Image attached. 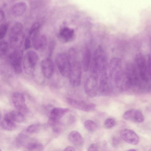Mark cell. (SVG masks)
Masks as SVG:
<instances>
[{
	"label": "cell",
	"instance_id": "obj_25",
	"mask_svg": "<svg viewBox=\"0 0 151 151\" xmlns=\"http://www.w3.org/2000/svg\"><path fill=\"white\" fill-rule=\"evenodd\" d=\"M40 28V25L37 22L34 23L31 27L29 31V35L32 39L39 35V31Z\"/></svg>",
	"mask_w": 151,
	"mask_h": 151
},
{
	"label": "cell",
	"instance_id": "obj_15",
	"mask_svg": "<svg viewBox=\"0 0 151 151\" xmlns=\"http://www.w3.org/2000/svg\"><path fill=\"white\" fill-rule=\"evenodd\" d=\"M121 138L127 143L132 145H136L139 138L137 134L133 130L128 129H122L120 133Z\"/></svg>",
	"mask_w": 151,
	"mask_h": 151
},
{
	"label": "cell",
	"instance_id": "obj_30",
	"mask_svg": "<svg viewBox=\"0 0 151 151\" xmlns=\"http://www.w3.org/2000/svg\"><path fill=\"white\" fill-rule=\"evenodd\" d=\"M116 124L115 120L112 118L106 119L104 122V127L107 129L111 128L114 127Z\"/></svg>",
	"mask_w": 151,
	"mask_h": 151
},
{
	"label": "cell",
	"instance_id": "obj_24",
	"mask_svg": "<svg viewBox=\"0 0 151 151\" xmlns=\"http://www.w3.org/2000/svg\"><path fill=\"white\" fill-rule=\"evenodd\" d=\"M8 114L13 121L18 123L22 122L25 119L23 113L18 110H13Z\"/></svg>",
	"mask_w": 151,
	"mask_h": 151
},
{
	"label": "cell",
	"instance_id": "obj_29",
	"mask_svg": "<svg viewBox=\"0 0 151 151\" xmlns=\"http://www.w3.org/2000/svg\"><path fill=\"white\" fill-rule=\"evenodd\" d=\"M8 50L7 43L5 41H0V57L4 56Z\"/></svg>",
	"mask_w": 151,
	"mask_h": 151
},
{
	"label": "cell",
	"instance_id": "obj_39",
	"mask_svg": "<svg viewBox=\"0 0 151 151\" xmlns=\"http://www.w3.org/2000/svg\"><path fill=\"white\" fill-rule=\"evenodd\" d=\"M1 115L0 114V121L1 119Z\"/></svg>",
	"mask_w": 151,
	"mask_h": 151
},
{
	"label": "cell",
	"instance_id": "obj_6",
	"mask_svg": "<svg viewBox=\"0 0 151 151\" xmlns=\"http://www.w3.org/2000/svg\"><path fill=\"white\" fill-rule=\"evenodd\" d=\"M56 63L58 70L63 76L68 77L70 70V64L67 54L60 53L56 58Z\"/></svg>",
	"mask_w": 151,
	"mask_h": 151
},
{
	"label": "cell",
	"instance_id": "obj_22",
	"mask_svg": "<svg viewBox=\"0 0 151 151\" xmlns=\"http://www.w3.org/2000/svg\"><path fill=\"white\" fill-rule=\"evenodd\" d=\"M68 138L69 141L74 145H81L83 142V138L80 133L76 131L71 132L69 134Z\"/></svg>",
	"mask_w": 151,
	"mask_h": 151
},
{
	"label": "cell",
	"instance_id": "obj_5",
	"mask_svg": "<svg viewBox=\"0 0 151 151\" xmlns=\"http://www.w3.org/2000/svg\"><path fill=\"white\" fill-rule=\"evenodd\" d=\"M135 66L140 78L143 81L148 82L150 73L148 69L147 60L141 53L136 54L135 57Z\"/></svg>",
	"mask_w": 151,
	"mask_h": 151
},
{
	"label": "cell",
	"instance_id": "obj_19",
	"mask_svg": "<svg viewBox=\"0 0 151 151\" xmlns=\"http://www.w3.org/2000/svg\"><path fill=\"white\" fill-rule=\"evenodd\" d=\"M27 8L26 4L24 1L15 3L11 9V13L14 17H19L23 15L26 12Z\"/></svg>",
	"mask_w": 151,
	"mask_h": 151
},
{
	"label": "cell",
	"instance_id": "obj_33",
	"mask_svg": "<svg viewBox=\"0 0 151 151\" xmlns=\"http://www.w3.org/2000/svg\"><path fill=\"white\" fill-rule=\"evenodd\" d=\"M99 147L98 144L93 143L89 146L87 151H99Z\"/></svg>",
	"mask_w": 151,
	"mask_h": 151
},
{
	"label": "cell",
	"instance_id": "obj_4",
	"mask_svg": "<svg viewBox=\"0 0 151 151\" xmlns=\"http://www.w3.org/2000/svg\"><path fill=\"white\" fill-rule=\"evenodd\" d=\"M38 59V55L34 51L29 50L27 52L22 63V70L26 74L30 75L33 73Z\"/></svg>",
	"mask_w": 151,
	"mask_h": 151
},
{
	"label": "cell",
	"instance_id": "obj_35",
	"mask_svg": "<svg viewBox=\"0 0 151 151\" xmlns=\"http://www.w3.org/2000/svg\"><path fill=\"white\" fill-rule=\"evenodd\" d=\"M49 47V53L51 55L54 47V44L53 42H51L50 44Z\"/></svg>",
	"mask_w": 151,
	"mask_h": 151
},
{
	"label": "cell",
	"instance_id": "obj_36",
	"mask_svg": "<svg viewBox=\"0 0 151 151\" xmlns=\"http://www.w3.org/2000/svg\"><path fill=\"white\" fill-rule=\"evenodd\" d=\"M4 13L3 9L0 8V22L4 19Z\"/></svg>",
	"mask_w": 151,
	"mask_h": 151
},
{
	"label": "cell",
	"instance_id": "obj_20",
	"mask_svg": "<svg viewBox=\"0 0 151 151\" xmlns=\"http://www.w3.org/2000/svg\"><path fill=\"white\" fill-rule=\"evenodd\" d=\"M31 39L34 48L37 50L44 49L47 44V38L44 35H39Z\"/></svg>",
	"mask_w": 151,
	"mask_h": 151
},
{
	"label": "cell",
	"instance_id": "obj_2",
	"mask_svg": "<svg viewBox=\"0 0 151 151\" xmlns=\"http://www.w3.org/2000/svg\"><path fill=\"white\" fill-rule=\"evenodd\" d=\"M67 55L70 64V70L68 76L69 81L72 86L77 87L81 82L82 67L75 48L70 47Z\"/></svg>",
	"mask_w": 151,
	"mask_h": 151
},
{
	"label": "cell",
	"instance_id": "obj_23",
	"mask_svg": "<svg viewBox=\"0 0 151 151\" xmlns=\"http://www.w3.org/2000/svg\"><path fill=\"white\" fill-rule=\"evenodd\" d=\"M91 59L90 51L88 49L86 48L83 52L82 58V66L84 72H87L89 69Z\"/></svg>",
	"mask_w": 151,
	"mask_h": 151
},
{
	"label": "cell",
	"instance_id": "obj_17",
	"mask_svg": "<svg viewBox=\"0 0 151 151\" xmlns=\"http://www.w3.org/2000/svg\"><path fill=\"white\" fill-rule=\"evenodd\" d=\"M41 68L43 75L49 79L52 76L54 71V65L52 60L50 58L43 59L41 63Z\"/></svg>",
	"mask_w": 151,
	"mask_h": 151
},
{
	"label": "cell",
	"instance_id": "obj_40",
	"mask_svg": "<svg viewBox=\"0 0 151 151\" xmlns=\"http://www.w3.org/2000/svg\"><path fill=\"white\" fill-rule=\"evenodd\" d=\"M0 151H1V150L0 148Z\"/></svg>",
	"mask_w": 151,
	"mask_h": 151
},
{
	"label": "cell",
	"instance_id": "obj_9",
	"mask_svg": "<svg viewBox=\"0 0 151 151\" xmlns=\"http://www.w3.org/2000/svg\"><path fill=\"white\" fill-rule=\"evenodd\" d=\"M66 100L67 103L71 107L85 112L92 111L96 107L95 105L92 103L68 97L66 98Z\"/></svg>",
	"mask_w": 151,
	"mask_h": 151
},
{
	"label": "cell",
	"instance_id": "obj_18",
	"mask_svg": "<svg viewBox=\"0 0 151 151\" xmlns=\"http://www.w3.org/2000/svg\"><path fill=\"white\" fill-rule=\"evenodd\" d=\"M75 35L74 30L68 27H64L61 28L58 34V37L61 42L67 43L72 41Z\"/></svg>",
	"mask_w": 151,
	"mask_h": 151
},
{
	"label": "cell",
	"instance_id": "obj_10",
	"mask_svg": "<svg viewBox=\"0 0 151 151\" xmlns=\"http://www.w3.org/2000/svg\"><path fill=\"white\" fill-rule=\"evenodd\" d=\"M98 77L90 75L87 79L84 85V90L89 96H96L99 91Z\"/></svg>",
	"mask_w": 151,
	"mask_h": 151
},
{
	"label": "cell",
	"instance_id": "obj_7",
	"mask_svg": "<svg viewBox=\"0 0 151 151\" xmlns=\"http://www.w3.org/2000/svg\"><path fill=\"white\" fill-rule=\"evenodd\" d=\"M23 55L22 50L17 49L12 52L9 56V62L16 74H19L22 71Z\"/></svg>",
	"mask_w": 151,
	"mask_h": 151
},
{
	"label": "cell",
	"instance_id": "obj_32",
	"mask_svg": "<svg viewBox=\"0 0 151 151\" xmlns=\"http://www.w3.org/2000/svg\"><path fill=\"white\" fill-rule=\"evenodd\" d=\"M112 144L115 147L119 146L122 143V140L120 138L117 136H114L112 139Z\"/></svg>",
	"mask_w": 151,
	"mask_h": 151
},
{
	"label": "cell",
	"instance_id": "obj_8",
	"mask_svg": "<svg viewBox=\"0 0 151 151\" xmlns=\"http://www.w3.org/2000/svg\"><path fill=\"white\" fill-rule=\"evenodd\" d=\"M125 73L130 86H137L140 84V78L136 67L133 63H129L127 64Z\"/></svg>",
	"mask_w": 151,
	"mask_h": 151
},
{
	"label": "cell",
	"instance_id": "obj_26",
	"mask_svg": "<svg viewBox=\"0 0 151 151\" xmlns=\"http://www.w3.org/2000/svg\"><path fill=\"white\" fill-rule=\"evenodd\" d=\"M84 126L87 130L92 132L96 131L98 129L96 123L91 120H86L84 123Z\"/></svg>",
	"mask_w": 151,
	"mask_h": 151
},
{
	"label": "cell",
	"instance_id": "obj_38",
	"mask_svg": "<svg viewBox=\"0 0 151 151\" xmlns=\"http://www.w3.org/2000/svg\"><path fill=\"white\" fill-rule=\"evenodd\" d=\"M127 151H136V150L134 149H130L128 150Z\"/></svg>",
	"mask_w": 151,
	"mask_h": 151
},
{
	"label": "cell",
	"instance_id": "obj_16",
	"mask_svg": "<svg viewBox=\"0 0 151 151\" xmlns=\"http://www.w3.org/2000/svg\"><path fill=\"white\" fill-rule=\"evenodd\" d=\"M22 147L26 151H42L43 146L36 140L30 138L29 137L23 141Z\"/></svg>",
	"mask_w": 151,
	"mask_h": 151
},
{
	"label": "cell",
	"instance_id": "obj_21",
	"mask_svg": "<svg viewBox=\"0 0 151 151\" xmlns=\"http://www.w3.org/2000/svg\"><path fill=\"white\" fill-rule=\"evenodd\" d=\"M1 125L2 128L8 131H12L15 129L16 125L9 117L8 114H6L2 121Z\"/></svg>",
	"mask_w": 151,
	"mask_h": 151
},
{
	"label": "cell",
	"instance_id": "obj_27",
	"mask_svg": "<svg viewBox=\"0 0 151 151\" xmlns=\"http://www.w3.org/2000/svg\"><path fill=\"white\" fill-rule=\"evenodd\" d=\"M52 127L53 132L57 134L61 133L64 128V124L59 121L54 123Z\"/></svg>",
	"mask_w": 151,
	"mask_h": 151
},
{
	"label": "cell",
	"instance_id": "obj_13",
	"mask_svg": "<svg viewBox=\"0 0 151 151\" xmlns=\"http://www.w3.org/2000/svg\"><path fill=\"white\" fill-rule=\"evenodd\" d=\"M99 75L100 77L99 90L103 95H108L111 92L112 84L109 79L107 73Z\"/></svg>",
	"mask_w": 151,
	"mask_h": 151
},
{
	"label": "cell",
	"instance_id": "obj_34",
	"mask_svg": "<svg viewBox=\"0 0 151 151\" xmlns=\"http://www.w3.org/2000/svg\"><path fill=\"white\" fill-rule=\"evenodd\" d=\"M24 47L25 50L28 49L31 47V42L28 37H27L25 40Z\"/></svg>",
	"mask_w": 151,
	"mask_h": 151
},
{
	"label": "cell",
	"instance_id": "obj_11",
	"mask_svg": "<svg viewBox=\"0 0 151 151\" xmlns=\"http://www.w3.org/2000/svg\"><path fill=\"white\" fill-rule=\"evenodd\" d=\"M12 99L13 105L18 111L22 113L27 112L28 109L25 97L22 94L18 92L14 93Z\"/></svg>",
	"mask_w": 151,
	"mask_h": 151
},
{
	"label": "cell",
	"instance_id": "obj_3",
	"mask_svg": "<svg viewBox=\"0 0 151 151\" xmlns=\"http://www.w3.org/2000/svg\"><path fill=\"white\" fill-rule=\"evenodd\" d=\"M24 37L23 26L19 22L12 26L9 35L10 47L12 49H17L22 44Z\"/></svg>",
	"mask_w": 151,
	"mask_h": 151
},
{
	"label": "cell",
	"instance_id": "obj_31",
	"mask_svg": "<svg viewBox=\"0 0 151 151\" xmlns=\"http://www.w3.org/2000/svg\"><path fill=\"white\" fill-rule=\"evenodd\" d=\"M8 28L6 23H4L0 25V39H2L6 35Z\"/></svg>",
	"mask_w": 151,
	"mask_h": 151
},
{
	"label": "cell",
	"instance_id": "obj_14",
	"mask_svg": "<svg viewBox=\"0 0 151 151\" xmlns=\"http://www.w3.org/2000/svg\"><path fill=\"white\" fill-rule=\"evenodd\" d=\"M123 117L124 119L133 122L140 123L144 120V116L139 111L134 109H129L124 113Z\"/></svg>",
	"mask_w": 151,
	"mask_h": 151
},
{
	"label": "cell",
	"instance_id": "obj_12",
	"mask_svg": "<svg viewBox=\"0 0 151 151\" xmlns=\"http://www.w3.org/2000/svg\"><path fill=\"white\" fill-rule=\"evenodd\" d=\"M68 108L55 107L52 109L50 111L48 121L49 125L52 126L59 120L69 111Z\"/></svg>",
	"mask_w": 151,
	"mask_h": 151
},
{
	"label": "cell",
	"instance_id": "obj_28",
	"mask_svg": "<svg viewBox=\"0 0 151 151\" xmlns=\"http://www.w3.org/2000/svg\"><path fill=\"white\" fill-rule=\"evenodd\" d=\"M40 128V125L37 124H31L27 127L26 132L28 134H32L37 132Z\"/></svg>",
	"mask_w": 151,
	"mask_h": 151
},
{
	"label": "cell",
	"instance_id": "obj_37",
	"mask_svg": "<svg viewBox=\"0 0 151 151\" xmlns=\"http://www.w3.org/2000/svg\"><path fill=\"white\" fill-rule=\"evenodd\" d=\"M63 151H76L74 148L72 147L68 146L65 148Z\"/></svg>",
	"mask_w": 151,
	"mask_h": 151
},
{
	"label": "cell",
	"instance_id": "obj_1",
	"mask_svg": "<svg viewBox=\"0 0 151 151\" xmlns=\"http://www.w3.org/2000/svg\"><path fill=\"white\" fill-rule=\"evenodd\" d=\"M107 58L102 47L99 46L95 50L91 59L89 69L91 75L98 76L107 73L108 68Z\"/></svg>",
	"mask_w": 151,
	"mask_h": 151
}]
</instances>
